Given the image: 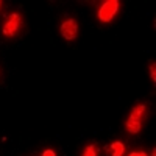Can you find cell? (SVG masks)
<instances>
[{"mask_svg":"<svg viewBox=\"0 0 156 156\" xmlns=\"http://www.w3.org/2000/svg\"><path fill=\"white\" fill-rule=\"evenodd\" d=\"M147 114H148L147 103H136V105L131 108V111H129L126 120H125V129H126L129 134L140 133L142 126H144Z\"/></svg>","mask_w":156,"mask_h":156,"instance_id":"6da1fadb","label":"cell"},{"mask_svg":"<svg viewBox=\"0 0 156 156\" xmlns=\"http://www.w3.org/2000/svg\"><path fill=\"white\" fill-rule=\"evenodd\" d=\"M22 28H23V14L19 11H14L5 17L2 23V34L6 39H11V37H16Z\"/></svg>","mask_w":156,"mask_h":156,"instance_id":"7a4b0ae2","label":"cell"},{"mask_svg":"<svg viewBox=\"0 0 156 156\" xmlns=\"http://www.w3.org/2000/svg\"><path fill=\"white\" fill-rule=\"evenodd\" d=\"M120 11V2L119 0H105L97 8V19L103 23L111 22Z\"/></svg>","mask_w":156,"mask_h":156,"instance_id":"3957f363","label":"cell"},{"mask_svg":"<svg viewBox=\"0 0 156 156\" xmlns=\"http://www.w3.org/2000/svg\"><path fill=\"white\" fill-rule=\"evenodd\" d=\"M59 33L66 41H73L78 36V22L73 17H66L59 23Z\"/></svg>","mask_w":156,"mask_h":156,"instance_id":"277c9868","label":"cell"},{"mask_svg":"<svg viewBox=\"0 0 156 156\" xmlns=\"http://www.w3.org/2000/svg\"><path fill=\"white\" fill-rule=\"evenodd\" d=\"M126 151V145L122 140H112L105 147L106 156H123Z\"/></svg>","mask_w":156,"mask_h":156,"instance_id":"5b68a950","label":"cell"},{"mask_svg":"<svg viewBox=\"0 0 156 156\" xmlns=\"http://www.w3.org/2000/svg\"><path fill=\"white\" fill-rule=\"evenodd\" d=\"M98 151H100V148H98L97 144H87L83 148L81 156H98Z\"/></svg>","mask_w":156,"mask_h":156,"instance_id":"8992f818","label":"cell"},{"mask_svg":"<svg viewBox=\"0 0 156 156\" xmlns=\"http://www.w3.org/2000/svg\"><path fill=\"white\" fill-rule=\"evenodd\" d=\"M148 73L151 76V81L156 83V66H154V61H150V64H148Z\"/></svg>","mask_w":156,"mask_h":156,"instance_id":"52a82bcc","label":"cell"},{"mask_svg":"<svg viewBox=\"0 0 156 156\" xmlns=\"http://www.w3.org/2000/svg\"><path fill=\"white\" fill-rule=\"evenodd\" d=\"M128 156H148V153H147V150H144V148H136V150H133V151H129Z\"/></svg>","mask_w":156,"mask_h":156,"instance_id":"ba28073f","label":"cell"},{"mask_svg":"<svg viewBox=\"0 0 156 156\" xmlns=\"http://www.w3.org/2000/svg\"><path fill=\"white\" fill-rule=\"evenodd\" d=\"M41 156H56V151H55L53 148H45Z\"/></svg>","mask_w":156,"mask_h":156,"instance_id":"9c48e42d","label":"cell"},{"mask_svg":"<svg viewBox=\"0 0 156 156\" xmlns=\"http://www.w3.org/2000/svg\"><path fill=\"white\" fill-rule=\"evenodd\" d=\"M154 153H156V150L153 148V150H151V156H154Z\"/></svg>","mask_w":156,"mask_h":156,"instance_id":"30bf717a","label":"cell"},{"mask_svg":"<svg viewBox=\"0 0 156 156\" xmlns=\"http://www.w3.org/2000/svg\"><path fill=\"white\" fill-rule=\"evenodd\" d=\"M2 5H3V3H2V0H0V6H2Z\"/></svg>","mask_w":156,"mask_h":156,"instance_id":"8fae6325","label":"cell"}]
</instances>
